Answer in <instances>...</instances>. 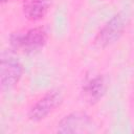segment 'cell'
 <instances>
[{
  "label": "cell",
  "mask_w": 134,
  "mask_h": 134,
  "mask_svg": "<svg viewBox=\"0 0 134 134\" xmlns=\"http://www.w3.org/2000/svg\"><path fill=\"white\" fill-rule=\"evenodd\" d=\"M92 125L89 115L83 112H73L64 116L58 124L57 132L59 133H83L86 132Z\"/></svg>",
  "instance_id": "obj_5"
},
{
  "label": "cell",
  "mask_w": 134,
  "mask_h": 134,
  "mask_svg": "<svg viewBox=\"0 0 134 134\" xmlns=\"http://www.w3.org/2000/svg\"><path fill=\"white\" fill-rule=\"evenodd\" d=\"M48 39L47 30L42 27H35L26 31L24 35H18L12 39V44L16 49H20L25 53H34L44 47Z\"/></svg>",
  "instance_id": "obj_2"
},
{
  "label": "cell",
  "mask_w": 134,
  "mask_h": 134,
  "mask_svg": "<svg viewBox=\"0 0 134 134\" xmlns=\"http://www.w3.org/2000/svg\"><path fill=\"white\" fill-rule=\"evenodd\" d=\"M49 0H25L23 5V13L28 20L39 21L46 16L49 9Z\"/></svg>",
  "instance_id": "obj_7"
},
{
  "label": "cell",
  "mask_w": 134,
  "mask_h": 134,
  "mask_svg": "<svg viewBox=\"0 0 134 134\" xmlns=\"http://www.w3.org/2000/svg\"><path fill=\"white\" fill-rule=\"evenodd\" d=\"M22 74V64L17 59L9 57L8 54L6 57L2 54L0 64V83L2 89H9L14 87L20 81Z\"/></svg>",
  "instance_id": "obj_4"
},
{
  "label": "cell",
  "mask_w": 134,
  "mask_h": 134,
  "mask_svg": "<svg viewBox=\"0 0 134 134\" xmlns=\"http://www.w3.org/2000/svg\"><path fill=\"white\" fill-rule=\"evenodd\" d=\"M63 97L58 90H51L45 93L28 111V118L32 121H40L46 118L61 104Z\"/></svg>",
  "instance_id": "obj_3"
},
{
  "label": "cell",
  "mask_w": 134,
  "mask_h": 134,
  "mask_svg": "<svg viewBox=\"0 0 134 134\" xmlns=\"http://www.w3.org/2000/svg\"><path fill=\"white\" fill-rule=\"evenodd\" d=\"M126 28V18L122 14H116L108 20L94 38V45L98 48H106L122 36Z\"/></svg>",
  "instance_id": "obj_1"
},
{
  "label": "cell",
  "mask_w": 134,
  "mask_h": 134,
  "mask_svg": "<svg viewBox=\"0 0 134 134\" xmlns=\"http://www.w3.org/2000/svg\"><path fill=\"white\" fill-rule=\"evenodd\" d=\"M107 87V81L100 74H96L87 79L82 88L84 99L89 104L97 103L106 94Z\"/></svg>",
  "instance_id": "obj_6"
}]
</instances>
